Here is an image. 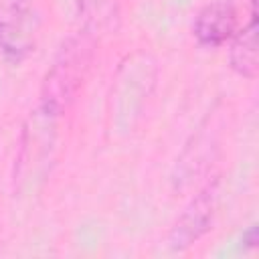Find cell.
I'll return each instance as SVG.
<instances>
[{
	"instance_id": "obj_2",
	"label": "cell",
	"mask_w": 259,
	"mask_h": 259,
	"mask_svg": "<svg viewBox=\"0 0 259 259\" xmlns=\"http://www.w3.org/2000/svg\"><path fill=\"white\" fill-rule=\"evenodd\" d=\"M40 32V12L32 0H8L0 8V55L10 65L24 63Z\"/></svg>"
},
{
	"instance_id": "obj_3",
	"label": "cell",
	"mask_w": 259,
	"mask_h": 259,
	"mask_svg": "<svg viewBox=\"0 0 259 259\" xmlns=\"http://www.w3.org/2000/svg\"><path fill=\"white\" fill-rule=\"evenodd\" d=\"M217 204H219V180H212L188 202V206L174 223L168 237L170 249L184 251L192 247L202 235H206L212 229Z\"/></svg>"
},
{
	"instance_id": "obj_5",
	"label": "cell",
	"mask_w": 259,
	"mask_h": 259,
	"mask_svg": "<svg viewBox=\"0 0 259 259\" xmlns=\"http://www.w3.org/2000/svg\"><path fill=\"white\" fill-rule=\"evenodd\" d=\"M229 65L231 69L243 77L253 81L259 71V49H257V10L255 0H251V14L247 22L237 28L233 38L229 40Z\"/></svg>"
},
{
	"instance_id": "obj_1",
	"label": "cell",
	"mask_w": 259,
	"mask_h": 259,
	"mask_svg": "<svg viewBox=\"0 0 259 259\" xmlns=\"http://www.w3.org/2000/svg\"><path fill=\"white\" fill-rule=\"evenodd\" d=\"M93 36H89L87 32H79L69 36L61 45L53 65L42 79L40 99L36 107L38 111L51 117H59L69 109L87 77L93 57Z\"/></svg>"
},
{
	"instance_id": "obj_6",
	"label": "cell",
	"mask_w": 259,
	"mask_h": 259,
	"mask_svg": "<svg viewBox=\"0 0 259 259\" xmlns=\"http://www.w3.org/2000/svg\"><path fill=\"white\" fill-rule=\"evenodd\" d=\"M79 18L83 32L97 38V34L115 28L119 4L117 0H79Z\"/></svg>"
},
{
	"instance_id": "obj_4",
	"label": "cell",
	"mask_w": 259,
	"mask_h": 259,
	"mask_svg": "<svg viewBox=\"0 0 259 259\" xmlns=\"http://www.w3.org/2000/svg\"><path fill=\"white\" fill-rule=\"evenodd\" d=\"M239 28V14L233 0H208L192 20V36L202 49L227 45Z\"/></svg>"
}]
</instances>
